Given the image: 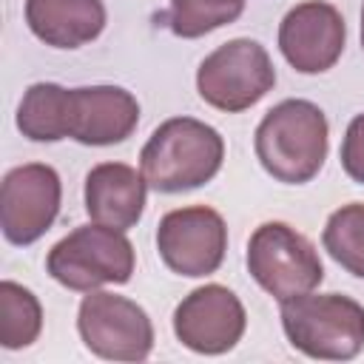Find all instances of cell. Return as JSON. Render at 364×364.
<instances>
[{
	"label": "cell",
	"instance_id": "cell-1",
	"mask_svg": "<svg viewBox=\"0 0 364 364\" xmlns=\"http://www.w3.org/2000/svg\"><path fill=\"white\" fill-rule=\"evenodd\" d=\"M225 159L222 134L193 117L165 119L139 151V171L148 188L182 193L210 182Z\"/></svg>",
	"mask_w": 364,
	"mask_h": 364
},
{
	"label": "cell",
	"instance_id": "cell-2",
	"mask_svg": "<svg viewBox=\"0 0 364 364\" xmlns=\"http://www.w3.org/2000/svg\"><path fill=\"white\" fill-rule=\"evenodd\" d=\"M327 117L310 100H282L256 128V156L262 168L284 185L310 182L327 159Z\"/></svg>",
	"mask_w": 364,
	"mask_h": 364
},
{
	"label": "cell",
	"instance_id": "cell-3",
	"mask_svg": "<svg viewBox=\"0 0 364 364\" xmlns=\"http://www.w3.org/2000/svg\"><path fill=\"white\" fill-rule=\"evenodd\" d=\"M287 341L324 361H350L364 350V307L341 293H304L282 301Z\"/></svg>",
	"mask_w": 364,
	"mask_h": 364
},
{
	"label": "cell",
	"instance_id": "cell-4",
	"mask_svg": "<svg viewBox=\"0 0 364 364\" xmlns=\"http://www.w3.org/2000/svg\"><path fill=\"white\" fill-rule=\"evenodd\" d=\"M46 270L68 290L88 293L102 284H125L134 273V245L122 230L80 225L46 256Z\"/></svg>",
	"mask_w": 364,
	"mask_h": 364
},
{
	"label": "cell",
	"instance_id": "cell-5",
	"mask_svg": "<svg viewBox=\"0 0 364 364\" xmlns=\"http://www.w3.org/2000/svg\"><path fill=\"white\" fill-rule=\"evenodd\" d=\"M247 270L279 304L316 290L324 279L313 242L287 222H264L250 233Z\"/></svg>",
	"mask_w": 364,
	"mask_h": 364
},
{
	"label": "cell",
	"instance_id": "cell-6",
	"mask_svg": "<svg viewBox=\"0 0 364 364\" xmlns=\"http://www.w3.org/2000/svg\"><path fill=\"white\" fill-rule=\"evenodd\" d=\"M276 85V68L262 43L236 37L213 48L196 68L199 97L228 114L256 105Z\"/></svg>",
	"mask_w": 364,
	"mask_h": 364
},
{
	"label": "cell",
	"instance_id": "cell-7",
	"mask_svg": "<svg viewBox=\"0 0 364 364\" xmlns=\"http://www.w3.org/2000/svg\"><path fill=\"white\" fill-rule=\"evenodd\" d=\"M77 330L85 347L108 361H142L154 350V324L148 313L117 293L88 290L80 301Z\"/></svg>",
	"mask_w": 364,
	"mask_h": 364
},
{
	"label": "cell",
	"instance_id": "cell-8",
	"mask_svg": "<svg viewBox=\"0 0 364 364\" xmlns=\"http://www.w3.org/2000/svg\"><path fill=\"white\" fill-rule=\"evenodd\" d=\"M156 250L162 262L179 276H210L225 262L228 225L222 213L208 205L168 210L156 228Z\"/></svg>",
	"mask_w": 364,
	"mask_h": 364
},
{
	"label": "cell",
	"instance_id": "cell-9",
	"mask_svg": "<svg viewBox=\"0 0 364 364\" xmlns=\"http://www.w3.org/2000/svg\"><path fill=\"white\" fill-rule=\"evenodd\" d=\"M63 199L60 173L43 162L11 168L0 185V228L11 245L37 242L57 219Z\"/></svg>",
	"mask_w": 364,
	"mask_h": 364
},
{
	"label": "cell",
	"instance_id": "cell-10",
	"mask_svg": "<svg viewBox=\"0 0 364 364\" xmlns=\"http://www.w3.org/2000/svg\"><path fill=\"white\" fill-rule=\"evenodd\" d=\"M247 327L245 307L225 284H205L191 290L173 310L176 338L202 355H222L233 350Z\"/></svg>",
	"mask_w": 364,
	"mask_h": 364
},
{
	"label": "cell",
	"instance_id": "cell-11",
	"mask_svg": "<svg viewBox=\"0 0 364 364\" xmlns=\"http://www.w3.org/2000/svg\"><path fill=\"white\" fill-rule=\"evenodd\" d=\"M344 17L324 0L293 6L279 26V51L299 74H321L333 68L344 51Z\"/></svg>",
	"mask_w": 364,
	"mask_h": 364
},
{
	"label": "cell",
	"instance_id": "cell-12",
	"mask_svg": "<svg viewBox=\"0 0 364 364\" xmlns=\"http://www.w3.org/2000/svg\"><path fill=\"white\" fill-rule=\"evenodd\" d=\"M139 125V102L119 85L68 88L65 136L82 145H117Z\"/></svg>",
	"mask_w": 364,
	"mask_h": 364
},
{
	"label": "cell",
	"instance_id": "cell-13",
	"mask_svg": "<svg viewBox=\"0 0 364 364\" xmlns=\"http://www.w3.org/2000/svg\"><path fill=\"white\" fill-rule=\"evenodd\" d=\"M145 176L125 162H100L85 173V210L91 222L131 230L145 210Z\"/></svg>",
	"mask_w": 364,
	"mask_h": 364
},
{
	"label": "cell",
	"instance_id": "cell-14",
	"mask_svg": "<svg viewBox=\"0 0 364 364\" xmlns=\"http://www.w3.org/2000/svg\"><path fill=\"white\" fill-rule=\"evenodd\" d=\"M26 23L51 48H80L105 28L102 0H26Z\"/></svg>",
	"mask_w": 364,
	"mask_h": 364
},
{
	"label": "cell",
	"instance_id": "cell-15",
	"mask_svg": "<svg viewBox=\"0 0 364 364\" xmlns=\"http://www.w3.org/2000/svg\"><path fill=\"white\" fill-rule=\"evenodd\" d=\"M65 102L68 88L57 82H34L17 108V128L34 142L65 139Z\"/></svg>",
	"mask_w": 364,
	"mask_h": 364
},
{
	"label": "cell",
	"instance_id": "cell-16",
	"mask_svg": "<svg viewBox=\"0 0 364 364\" xmlns=\"http://www.w3.org/2000/svg\"><path fill=\"white\" fill-rule=\"evenodd\" d=\"M43 330V307L37 296L6 279L0 282V344L6 350H23L37 341Z\"/></svg>",
	"mask_w": 364,
	"mask_h": 364
},
{
	"label": "cell",
	"instance_id": "cell-17",
	"mask_svg": "<svg viewBox=\"0 0 364 364\" xmlns=\"http://www.w3.org/2000/svg\"><path fill=\"white\" fill-rule=\"evenodd\" d=\"M321 245L347 273L364 279V202H350L333 210Z\"/></svg>",
	"mask_w": 364,
	"mask_h": 364
},
{
	"label": "cell",
	"instance_id": "cell-18",
	"mask_svg": "<svg viewBox=\"0 0 364 364\" xmlns=\"http://www.w3.org/2000/svg\"><path fill=\"white\" fill-rule=\"evenodd\" d=\"M171 9L162 17L165 26L185 40L205 37L242 17L245 0H168Z\"/></svg>",
	"mask_w": 364,
	"mask_h": 364
},
{
	"label": "cell",
	"instance_id": "cell-19",
	"mask_svg": "<svg viewBox=\"0 0 364 364\" xmlns=\"http://www.w3.org/2000/svg\"><path fill=\"white\" fill-rule=\"evenodd\" d=\"M341 168L344 173L364 185V114L353 117L347 131H344V139H341Z\"/></svg>",
	"mask_w": 364,
	"mask_h": 364
},
{
	"label": "cell",
	"instance_id": "cell-20",
	"mask_svg": "<svg viewBox=\"0 0 364 364\" xmlns=\"http://www.w3.org/2000/svg\"><path fill=\"white\" fill-rule=\"evenodd\" d=\"M361 46H364V6H361Z\"/></svg>",
	"mask_w": 364,
	"mask_h": 364
}]
</instances>
